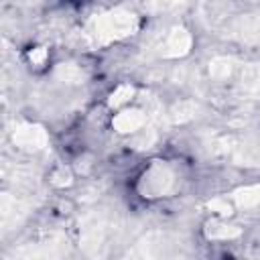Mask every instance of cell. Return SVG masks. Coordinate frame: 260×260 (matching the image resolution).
<instances>
[{
  "instance_id": "cell-1",
  "label": "cell",
  "mask_w": 260,
  "mask_h": 260,
  "mask_svg": "<svg viewBox=\"0 0 260 260\" xmlns=\"http://www.w3.org/2000/svg\"><path fill=\"white\" fill-rule=\"evenodd\" d=\"M136 30H138V16L130 10L116 8L91 16L83 26L81 37L89 49H100L114 41H122L134 35Z\"/></svg>"
},
{
  "instance_id": "cell-2",
  "label": "cell",
  "mask_w": 260,
  "mask_h": 260,
  "mask_svg": "<svg viewBox=\"0 0 260 260\" xmlns=\"http://www.w3.org/2000/svg\"><path fill=\"white\" fill-rule=\"evenodd\" d=\"M205 148L215 160H230L236 165H254L258 160V152L254 144L246 138L234 134H215L205 140Z\"/></svg>"
},
{
  "instance_id": "cell-3",
  "label": "cell",
  "mask_w": 260,
  "mask_h": 260,
  "mask_svg": "<svg viewBox=\"0 0 260 260\" xmlns=\"http://www.w3.org/2000/svg\"><path fill=\"white\" fill-rule=\"evenodd\" d=\"M114 217L106 211H91L81 219V246L89 256H104L114 234Z\"/></svg>"
},
{
  "instance_id": "cell-4",
  "label": "cell",
  "mask_w": 260,
  "mask_h": 260,
  "mask_svg": "<svg viewBox=\"0 0 260 260\" xmlns=\"http://www.w3.org/2000/svg\"><path fill=\"white\" fill-rule=\"evenodd\" d=\"M175 185V175L173 169L167 162L154 160L142 175L138 181V191L142 197L154 199V197H162L167 195Z\"/></svg>"
},
{
  "instance_id": "cell-5",
  "label": "cell",
  "mask_w": 260,
  "mask_h": 260,
  "mask_svg": "<svg viewBox=\"0 0 260 260\" xmlns=\"http://www.w3.org/2000/svg\"><path fill=\"white\" fill-rule=\"evenodd\" d=\"M191 45H193L191 32L185 26H173L158 37L154 49H156V55L162 59H179L191 51Z\"/></svg>"
},
{
  "instance_id": "cell-6",
  "label": "cell",
  "mask_w": 260,
  "mask_h": 260,
  "mask_svg": "<svg viewBox=\"0 0 260 260\" xmlns=\"http://www.w3.org/2000/svg\"><path fill=\"white\" fill-rule=\"evenodd\" d=\"M12 142L22 150H41L49 144V134L39 124H16L12 130Z\"/></svg>"
},
{
  "instance_id": "cell-7",
  "label": "cell",
  "mask_w": 260,
  "mask_h": 260,
  "mask_svg": "<svg viewBox=\"0 0 260 260\" xmlns=\"http://www.w3.org/2000/svg\"><path fill=\"white\" fill-rule=\"evenodd\" d=\"M144 122H146V114L140 108H130V110H122L120 114H116V118L112 120V126L120 134H132L140 130Z\"/></svg>"
},
{
  "instance_id": "cell-8",
  "label": "cell",
  "mask_w": 260,
  "mask_h": 260,
  "mask_svg": "<svg viewBox=\"0 0 260 260\" xmlns=\"http://www.w3.org/2000/svg\"><path fill=\"white\" fill-rule=\"evenodd\" d=\"M232 35L242 39V41H250V43H260V14H248V16H240L234 20V24L230 26Z\"/></svg>"
},
{
  "instance_id": "cell-9",
  "label": "cell",
  "mask_w": 260,
  "mask_h": 260,
  "mask_svg": "<svg viewBox=\"0 0 260 260\" xmlns=\"http://www.w3.org/2000/svg\"><path fill=\"white\" fill-rule=\"evenodd\" d=\"M0 215H2V225L8 230L12 223H18L26 215V205H24V201H20V199H16L8 193H2Z\"/></svg>"
},
{
  "instance_id": "cell-10",
  "label": "cell",
  "mask_w": 260,
  "mask_h": 260,
  "mask_svg": "<svg viewBox=\"0 0 260 260\" xmlns=\"http://www.w3.org/2000/svg\"><path fill=\"white\" fill-rule=\"evenodd\" d=\"M203 234L207 240H234V238L242 236V228L232 225V223L221 221V219H211L205 223Z\"/></svg>"
},
{
  "instance_id": "cell-11",
  "label": "cell",
  "mask_w": 260,
  "mask_h": 260,
  "mask_svg": "<svg viewBox=\"0 0 260 260\" xmlns=\"http://www.w3.org/2000/svg\"><path fill=\"white\" fill-rule=\"evenodd\" d=\"M236 77H238L240 87L248 91H260V61L240 65L236 69Z\"/></svg>"
},
{
  "instance_id": "cell-12",
  "label": "cell",
  "mask_w": 260,
  "mask_h": 260,
  "mask_svg": "<svg viewBox=\"0 0 260 260\" xmlns=\"http://www.w3.org/2000/svg\"><path fill=\"white\" fill-rule=\"evenodd\" d=\"M238 65L232 57H213L209 61V77L217 79V81H228L230 77H234Z\"/></svg>"
},
{
  "instance_id": "cell-13",
  "label": "cell",
  "mask_w": 260,
  "mask_h": 260,
  "mask_svg": "<svg viewBox=\"0 0 260 260\" xmlns=\"http://www.w3.org/2000/svg\"><path fill=\"white\" fill-rule=\"evenodd\" d=\"M232 199L238 207L242 209H254L260 207V185H248V187H240L232 193Z\"/></svg>"
},
{
  "instance_id": "cell-14",
  "label": "cell",
  "mask_w": 260,
  "mask_h": 260,
  "mask_svg": "<svg viewBox=\"0 0 260 260\" xmlns=\"http://www.w3.org/2000/svg\"><path fill=\"white\" fill-rule=\"evenodd\" d=\"M195 112H197V104L193 100H181L173 104V108L169 110V120L173 124H185L195 116Z\"/></svg>"
},
{
  "instance_id": "cell-15",
  "label": "cell",
  "mask_w": 260,
  "mask_h": 260,
  "mask_svg": "<svg viewBox=\"0 0 260 260\" xmlns=\"http://www.w3.org/2000/svg\"><path fill=\"white\" fill-rule=\"evenodd\" d=\"M55 77L65 81V83H83L85 81V71L75 65V63H61L55 67Z\"/></svg>"
},
{
  "instance_id": "cell-16",
  "label": "cell",
  "mask_w": 260,
  "mask_h": 260,
  "mask_svg": "<svg viewBox=\"0 0 260 260\" xmlns=\"http://www.w3.org/2000/svg\"><path fill=\"white\" fill-rule=\"evenodd\" d=\"M132 95H134V87H132L130 83H122V85H118V87L112 91V95H110V100H108V106H110V108H120V106H124L126 102H130Z\"/></svg>"
},
{
  "instance_id": "cell-17",
  "label": "cell",
  "mask_w": 260,
  "mask_h": 260,
  "mask_svg": "<svg viewBox=\"0 0 260 260\" xmlns=\"http://www.w3.org/2000/svg\"><path fill=\"white\" fill-rule=\"evenodd\" d=\"M207 209L213 211V213H217L219 217H230L234 213V207L230 205V201L225 197H213V199H209L207 201Z\"/></svg>"
},
{
  "instance_id": "cell-18",
  "label": "cell",
  "mask_w": 260,
  "mask_h": 260,
  "mask_svg": "<svg viewBox=\"0 0 260 260\" xmlns=\"http://www.w3.org/2000/svg\"><path fill=\"white\" fill-rule=\"evenodd\" d=\"M189 0H148V10L152 12H169L175 10L183 4H187Z\"/></svg>"
},
{
  "instance_id": "cell-19",
  "label": "cell",
  "mask_w": 260,
  "mask_h": 260,
  "mask_svg": "<svg viewBox=\"0 0 260 260\" xmlns=\"http://www.w3.org/2000/svg\"><path fill=\"white\" fill-rule=\"evenodd\" d=\"M51 181H53V185H57V187H67V185H71V171L65 169V167H59V169L51 175Z\"/></svg>"
},
{
  "instance_id": "cell-20",
  "label": "cell",
  "mask_w": 260,
  "mask_h": 260,
  "mask_svg": "<svg viewBox=\"0 0 260 260\" xmlns=\"http://www.w3.org/2000/svg\"><path fill=\"white\" fill-rule=\"evenodd\" d=\"M156 140V134L152 132V130H146L144 134H140L132 144L136 146V148H150V144Z\"/></svg>"
},
{
  "instance_id": "cell-21",
  "label": "cell",
  "mask_w": 260,
  "mask_h": 260,
  "mask_svg": "<svg viewBox=\"0 0 260 260\" xmlns=\"http://www.w3.org/2000/svg\"><path fill=\"white\" fill-rule=\"evenodd\" d=\"M45 59H47V49H45V47H37V49H32V51L28 53V61H30L32 65H41Z\"/></svg>"
},
{
  "instance_id": "cell-22",
  "label": "cell",
  "mask_w": 260,
  "mask_h": 260,
  "mask_svg": "<svg viewBox=\"0 0 260 260\" xmlns=\"http://www.w3.org/2000/svg\"><path fill=\"white\" fill-rule=\"evenodd\" d=\"M22 2H37V0H22Z\"/></svg>"
}]
</instances>
